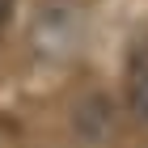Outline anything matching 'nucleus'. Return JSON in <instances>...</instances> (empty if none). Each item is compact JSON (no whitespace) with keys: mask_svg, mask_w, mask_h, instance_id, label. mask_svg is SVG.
Returning a JSON list of instances; mask_svg holds the SVG:
<instances>
[{"mask_svg":"<svg viewBox=\"0 0 148 148\" xmlns=\"http://www.w3.org/2000/svg\"><path fill=\"white\" fill-rule=\"evenodd\" d=\"M72 127H76L80 140H89V144H106L114 131V106L106 93H85L72 110Z\"/></svg>","mask_w":148,"mask_h":148,"instance_id":"nucleus-2","label":"nucleus"},{"mask_svg":"<svg viewBox=\"0 0 148 148\" xmlns=\"http://www.w3.org/2000/svg\"><path fill=\"white\" fill-rule=\"evenodd\" d=\"M123 106L140 127H148V38L127 51L123 64Z\"/></svg>","mask_w":148,"mask_h":148,"instance_id":"nucleus-1","label":"nucleus"},{"mask_svg":"<svg viewBox=\"0 0 148 148\" xmlns=\"http://www.w3.org/2000/svg\"><path fill=\"white\" fill-rule=\"evenodd\" d=\"M72 38H76V17H72L68 4L42 9V17H38V25H34V42L38 47L51 42V55H64V51L72 47Z\"/></svg>","mask_w":148,"mask_h":148,"instance_id":"nucleus-3","label":"nucleus"},{"mask_svg":"<svg viewBox=\"0 0 148 148\" xmlns=\"http://www.w3.org/2000/svg\"><path fill=\"white\" fill-rule=\"evenodd\" d=\"M4 13H9V0H0V25H4Z\"/></svg>","mask_w":148,"mask_h":148,"instance_id":"nucleus-4","label":"nucleus"}]
</instances>
